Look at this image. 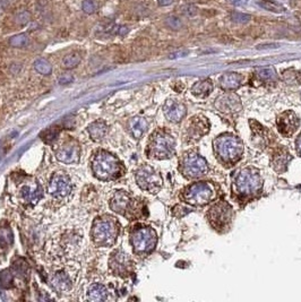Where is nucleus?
Here are the masks:
<instances>
[{"mask_svg": "<svg viewBox=\"0 0 301 302\" xmlns=\"http://www.w3.org/2000/svg\"><path fill=\"white\" fill-rule=\"evenodd\" d=\"M73 184L69 175L64 172H58L51 178L48 186V192L54 198H65L72 194Z\"/></svg>", "mask_w": 301, "mask_h": 302, "instance_id": "nucleus-12", "label": "nucleus"}, {"mask_svg": "<svg viewBox=\"0 0 301 302\" xmlns=\"http://www.w3.org/2000/svg\"><path fill=\"white\" fill-rule=\"evenodd\" d=\"M181 198L194 206H204L215 198V191L207 182H197L185 188Z\"/></svg>", "mask_w": 301, "mask_h": 302, "instance_id": "nucleus-8", "label": "nucleus"}, {"mask_svg": "<svg viewBox=\"0 0 301 302\" xmlns=\"http://www.w3.org/2000/svg\"><path fill=\"white\" fill-rule=\"evenodd\" d=\"M283 78L284 82L289 85H299L301 83V76L298 72L292 69H288L283 73Z\"/></svg>", "mask_w": 301, "mask_h": 302, "instance_id": "nucleus-30", "label": "nucleus"}, {"mask_svg": "<svg viewBox=\"0 0 301 302\" xmlns=\"http://www.w3.org/2000/svg\"><path fill=\"white\" fill-rule=\"evenodd\" d=\"M174 152H176V140L170 132L160 129L150 136L146 150V153L150 159H170L174 155Z\"/></svg>", "mask_w": 301, "mask_h": 302, "instance_id": "nucleus-5", "label": "nucleus"}, {"mask_svg": "<svg viewBox=\"0 0 301 302\" xmlns=\"http://www.w3.org/2000/svg\"><path fill=\"white\" fill-rule=\"evenodd\" d=\"M257 5L260 6L261 8L272 13L281 14L285 12V7L278 1H274V0H258Z\"/></svg>", "mask_w": 301, "mask_h": 302, "instance_id": "nucleus-27", "label": "nucleus"}, {"mask_svg": "<svg viewBox=\"0 0 301 302\" xmlns=\"http://www.w3.org/2000/svg\"><path fill=\"white\" fill-rule=\"evenodd\" d=\"M233 216V210L229 204L226 202L215 203L208 209L207 217L209 223L216 230H223L229 226Z\"/></svg>", "mask_w": 301, "mask_h": 302, "instance_id": "nucleus-11", "label": "nucleus"}, {"mask_svg": "<svg viewBox=\"0 0 301 302\" xmlns=\"http://www.w3.org/2000/svg\"><path fill=\"white\" fill-rule=\"evenodd\" d=\"M82 61V57L78 52H73V54H69L66 56V57L62 59V66L67 69H73L77 67Z\"/></svg>", "mask_w": 301, "mask_h": 302, "instance_id": "nucleus-29", "label": "nucleus"}, {"mask_svg": "<svg viewBox=\"0 0 301 302\" xmlns=\"http://www.w3.org/2000/svg\"><path fill=\"white\" fill-rule=\"evenodd\" d=\"M256 75L263 82H274L278 78L275 69L273 67H263L256 70Z\"/></svg>", "mask_w": 301, "mask_h": 302, "instance_id": "nucleus-28", "label": "nucleus"}, {"mask_svg": "<svg viewBox=\"0 0 301 302\" xmlns=\"http://www.w3.org/2000/svg\"><path fill=\"white\" fill-rule=\"evenodd\" d=\"M131 244L135 254L144 256L154 250L157 244V235L152 227L141 226L132 231Z\"/></svg>", "mask_w": 301, "mask_h": 302, "instance_id": "nucleus-6", "label": "nucleus"}, {"mask_svg": "<svg viewBox=\"0 0 301 302\" xmlns=\"http://www.w3.org/2000/svg\"><path fill=\"white\" fill-rule=\"evenodd\" d=\"M291 160V155L284 150H280L273 156V168L278 172L285 171L286 166Z\"/></svg>", "mask_w": 301, "mask_h": 302, "instance_id": "nucleus-25", "label": "nucleus"}, {"mask_svg": "<svg viewBox=\"0 0 301 302\" xmlns=\"http://www.w3.org/2000/svg\"><path fill=\"white\" fill-rule=\"evenodd\" d=\"M90 137L94 142H101L108 132V125L103 120H96L87 127Z\"/></svg>", "mask_w": 301, "mask_h": 302, "instance_id": "nucleus-24", "label": "nucleus"}, {"mask_svg": "<svg viewBox=\"0 0 301 302\" xmlns=\"http://www.w3.org/2000/svg\"><path fill=\"white\" fill-rule=\"evenodd\" d=\"M164 115L168 120L174 124H178L183 120L186 114V108L180 102L174 100H168L163 107Z\"/></svg>", "mask_w": 301, "mask_h": 302, "instance_id": "nucleus-18", "label": "nucleus"}, {"mask_svg": "<svg viewBox=\"0 0 301 302\" xmlns=\"http://www.w3.org/2000/svg\"><path fill=\"white\" fill-rule=\"evenodd\" d=\"M29 20H30V14L27 12H22L17 15V23L19 24H22V25H24V24H26Z\"/></svg>", "mask_w": 301, "mask_h": 302, "instance_id": "nucleus-37", "label": "nucleus"}, {"mask_svg": "<svg viewBox=\"0 0 301 302\" xmlns=\"http://www.w3.org/2000/svg\"><path fill=\"white\" fill-rule=\"evenodd\" d=\"M82 8L86 14H93L96 12L97 3L94 0H84L82 3Z\"/></svg>", "mask_w": 301, "mask_h": 302, "instance_id": "nucleus-34", "label": "nucleus"}, {"mask_svg": "<svg viewBox=\"0 0 301 302\" xmlns=\"http://www.w3.org/2000/svg\"><path fill=\"white\" fill-rule=\"evenodd\" d=\"M185 13L187 14L188 16H195L197 14V8L195 6H188V9H185Z\"/></svg>", "mask_w": 301, "mask_h": 302, "instance_id": "nucleus-38", "label": "nucleus"}, {"mask_svg": "<svg viewBox=\"0 0 301 302\" xmlns=\"http://www.w3.org/2000/svg\"><path fill=\"white\" fill-rule=\"evenodd\" d=\"M208 170L207 162L204 157H202L198 153L189 152L185 153L180 159V171L185 177L189 179L199 178L204 175Z\"/></svg>", "mask_w": 301, "mask_h": 302, "instance_id": "nucleus-9", "label": "nucleus"}, {"mask_svg": "<svg viewBox=\"0 0 301 302\" xmlns=\"http://www.w3.org/2000/svg\"><path fill=\"white\" fill-rule=\"evenodd\" d=\"M263 187V179L257 169L248 167L238 172L233 180V192L241 198H249L257 195Z\"/></svg>", "mask_w": 301, "mask_h": 302, "instance_id": "nucleus-3", "label": "nucleus"}, {"mask_svg": "<svg viewBox=\"0 0 301 302\" xmlns=\"http://www.w3.org/2000/svg\"><path fill=\"white\" fill-rule=\"evenodd\" d=\"M135 177L138 187L150 194H156L163 185L161 174L150 166L139 167L136 171Z\"/></svg>", "mask_w": 301, "mask_h": 302, "instance_id": "nucleus-10", "label": "nucleus"}, {"mask_svg": "<svg viewBox=\"0 0 301 302\" xmlns=\"http://www.w3.org/2000/svg\"><path fill=\"white\" fill-rule=\"evenodd\" d=\"M148 128H149L148 121H146V119L143 117H134L128 122V131L135 139L142 138L146 131H148Z\"/></svg>", "mask_w": 301, "mask_h": 302, "instance_id": "nucleus-22", "label": "nucleus"}, {"mask_svg": "<svg viewBox=\"0 0 301 302\" xmlns=\"http://www.w3.org/2000/svg\"><path fill=\"white\" fill-rule=\"evenodd\" d=\"M160 6H169L173 2V0H157Z\"/></svg>", "mask_w": 301, "mask_h": 302, "instance_id": "nucleus-42", "label": "nucleus"}, {"mask_svg": "<svg viewBox=\"0 0 301 302\" xmlns=\"http://www.w3.org/2000/svg\"><path fill=\"white\" fill-rule=\"evenodd\" d=\"M93 174L102 181H113L125 173L124 164L113 154L104 150L94 152L91 160Z\"/></svg>", "mask_w": 301, "mask_h": 302, "instance_id": "nucleus-1", "label": "nucleus"}, {"mask_svg": "<svg viewBox=\"0 0 301 302\" xmlns=\"http://www.w3.org/2000/svg\"><path fill=\"white\" fill-rule=\"evenodd\" d=\"M167 24L168 26L173 30H178L181 27V20L178 19V17H169V19H167Z\"/></svg>", "mask_w": 301, "mask_h": 302, "instance_id": "nucleus-36", "label": "nucleus"}, {"mask_svg": "<svg viewBox=\"0 0 301 302\" xmlns=\"http://www.w3.org/2000/svg\"><path fill=\"white\" fill-rule=\"evenodd\" d=\"M58 136L59 132L57 129H48V131H45L43 134H42V137H43V140L45 143L55 142V140L58 138Z\"/></svg>", "mask_w": 301, "mask_h": 302, "instance_id": "nucleus-33", "label": "nucleus"}, {"mask_svg": "<svg viewBox=\"0 0 301 302\" xmlns=\"http://www.w3.org/2000/svg\"><path fill=\"white\" fill-rule=\"evenodd\" d=\"M120 232V224L114 217L102 215L94 221L92 226V240L97 247H111L115 244Z\"/></svg>", "mask_w": 301, "mask_h": 302, "instance_id": "nucleus-2", "label": "nucleus"}, {"mask_svg": "<svg viewBox=\"0 0 301 302\" xmlns=\"http://www.w3.org/2000/svg\"><path fill=\"white\" fill-rule=\"evenodd\" d=\"M214 105L220 112L226 114L239 113L241 109H243L240 97L233 93H226L219 96L215 100Z\"/></svg>", "mask_w": 301, "mask_h": 302, "instance_id": "nucleus-15", "label": "nucleus"}, {"mask_svg": "<svg viewBox=\"0 0 301 302\" xmlns=\"http://www.w3.org/2000/svg\"><path fill=\"white\" fill-rule=\"evenodd\" d=\"M43 191H42L41 186L34 182V184L25 185L20 189V197L23 202L29 204V205H36L42 199Z\"/></svg>", "mask_w": 301, "mask_h": 302, "instance_id": "nucleus-20", "label": "nucleus"}, {"mask_svg": "<svg viewBox=\"0 0 301 302\" xmlns=\"http://www.w3.org/2000/svg\"><path fill=\"white\" fill-rule=\"evenodd\" d=\"M300 125L299 117L293 111H285L278 117L276 126L283 136H291L296 132Z\"/></svg>", "mask_w": 301, "mask_h": 302, "instance_id": "nucleus-16", "label": "nucleus"}, {"mask_svg": "<svg viewBox=\"0 0 301 302\" xmlns=\"http://www.w3.org/2000/svg\"><path fill=\"white\" fill-rule=\"evenodd\" d=\"M244 77L238 73H226L219 79L220 87L226 91H232L239 87L243 84Z\"/></svg>", "mask_w": 301, "mask_h": 302, "instance_id": "nucleus-23", "label": "nucleus"}, {"mask_svg": "<svg viewBox=\"0 0 301 302\" xmlns=\"http://www.w3.org/2000/svg\"><path fill=\"white\" fill-rule=\"evenodd\" d=\"M209 131V122L203 115L190 118L187 126V137L190 140H199Z\"/></svg>", "mask_w": 301, "mask_h": 302, "instance_id": "nucleus-17", "label": "nucleus"}, {"mask_svg": "<svg viewBox=\"0 0 301 302\" xmlns=\"http://www.w3.org/2000/svg\"><path fill=\"white\" fill-rule=\"evenodd\" d=\"M110 208L128 219L138 217L142 213L139 203L124 190H118L113 195L110 199Z\"/></svg>", "mask_w": 301, "mask_h": 302, "instance_id": "nucleus-7", "label": "nucleus"}, {"mask_svg": "<svg viewBox=\"0 0 301 302\" xmlns=\"http://www.w3.org/2000/svg\"><path fill=\"white\" fill-rule=\"evenodd\" d=\"M50 284L56 292L65 293L72 290L73 280L67 272H65V270H58V272H56L51 275Z\"/></svg>", "mask_w": 301, "mask_h": 302, "instance_id": "nucleus-19", "label": "nucleus"}, {"mask_svg": "<svg viewBox=\"0 0 301 302\" xmlns=\"http://www.w3.org/2000/svg\"><path fill=\"white\" fill-rule=\"evenodd\" d=\"M213 146L218 159L226 164L238 162L244 153L243 142L237 136L231 134H223L216 137Z\"/></svg>", "mask_w": 301, "mask_h": 302, "instance_id": "nucleus-4", "label": "nucleus"}, {"mask_svg": "<svg viewBox=\"0 0 301 302\" xmlns=\"http://www.w3.org/2000/svg\"><path fill=\"white\" fill-rule=\"evenodd\" d=\"M230 2L232 3V5L239 7V6H244L247 3V0H230Z\"/></svg>", "mask_w": 301, "mask_h": 302, "instance_id": "nucleus-40", "label": "nucleus"}, {"mask_svg": "<svg viewBox=\"0 0 301 302\" xmlns=\"http://www.w3.org/2000/svg\"><path fill=\"white\" fill-rule=\"evenodd\" d=\"M9 43L10 45H13V47H15V48H23L29 43V38H27L25 34L15 35V37H13L12 38H10Z\"/></svg>", "mask_w": 301, "mask_h": 302, "instance_id": "nucleus-32", "label": "nucleus"}, {"mask_svg": "<svg viewBox=\"0 0 301 302\" xmlns=\"http://www.w3.org/2000/svg\"><path fill=\"white\" fill-rule=\"evenodd\" d=\"M132 261L122 250H115L109 259V267L113 274L117 276H128L132 270Z\"/></svg>", "mask_w": 301, "mask_h": 302, "instance_id": "nucleus-14", "label": "nucleus"}, {"mask_svg": "<svg viewBox=\"0 0 301 302\" xmlns=\"http://www.w3.org/2000/svg\"><path fill=\"white\" fill-rule=\"evenodd\" d=\"M296 146H297V152H298V154L301 156V134L299 135L298 139H297Z\"/></svg>", "mask_w": 301, "mask_h": 302, "instance_id": "nucleus-41", "label": "nucleus"}, {"mask_svg": "<svg viewBox=\"0 0 301 302\" xmlns=\"http://www.w3.org/2000/svg\"><path fill=\"white\" fill-rule=\"evenodd\" d=\"M213 91V83L211 79H203L198 80L191 87V92L194 95L199 97H206Z\"/></svg>", "mask_w": 301, "mask_h": 302, "instance_id": "nucleus-26", "label": "nucleus"}, {"mask_svg": "<svg viewBox=\"0 0 301 302\" xmlns=\"http://www.w3.org/2000/svg\"><path fill=\"white\" fill-rule=\"evenodd\" d=\"M71 82H73V77L71 75L62 76L61 78H60V80H59V83L62 84V85H65V84H68V83H71Z\"/></svg>", "mask_w": 301, "mask_h": 302, "instance_id": "nucleus-39", "label": "nucleus"}, {"mask_svg": "<svg viewBox=\"0 0 301 302\" xmlns=\"http://www.w3.org/2000/svg\"><path fill=\"white\" fill-rule=\"evenodd\" d=\"M34 68H36L37 72L40 73L41 75H49V74H51L52 72V67L51 65L49 64V61L42 58L37 59V60L34 61Z\"/></svg>", "mask_w": 301, "mask_h": 302, "instance_id": "nucleus-31", "label": "nucleus"}, {"mask_svg": "<svg viewBox=\"0 0 301 302\" xmlns=\"http://www.w3.org/2000/svg\"><path fill=\"white\" fill-rule=\"evenodd\" d=\"M231 19L236 23H247L250 20V15L240 12H234L231 14Z\"/></svg>", "mask_w": 301, "mask_h": 302, "instance_id": "nucleus-35", "label": "nucleus"}, {"mask_svg": "<svg viewBox=\"0 0 301 302\" xmlns=\"http://www.w3.org/2000/svg\"><path fill=\"white\" fill-rule=\"evenodd\" d=\"M56 157L58 161L66 164L77 163L80 159V145L74 138L65 140L56 151Z\"/></svg>", "mask_w": 301, "mask_h": 302, "instance_id": "nucleus-13", "label": "nucleus"}, {"mask_svg": "<svg viewBox=\"0 0 301 302\" xmlns=\"http://www.w3.org/2000/svg\"><path fill=\"white\" fill-rule=\"evenodd\" d=\"M110 298L109 291L103 284L93 283L87 289L86 299L90 301H107Z\"/></svg>", "mask_w": 301, "mask_h": 302, "instance_id": "nucleus-21", "label": "nucleus"}]
</instances>
